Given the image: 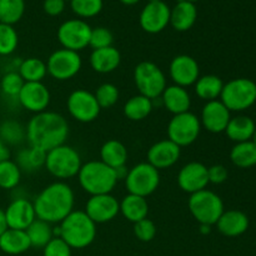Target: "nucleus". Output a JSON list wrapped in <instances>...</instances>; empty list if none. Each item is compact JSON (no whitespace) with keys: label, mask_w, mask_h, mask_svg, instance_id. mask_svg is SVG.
Here are the masks:
<instances>
[{"label":"nucleus","mask_w":256,"mask_h":256,"mask_svg":"<svg viewBox=\"0 0 256 256\" xmlns=\"http://www.w3.org/2000/svg\"><path fill=\"white\" fill-rule=\"evenodd\" d=\"M220 98L229 112L249 109L256 102V84L245 78L234 79L224 85Z\"/></svg>","instance_id":"nucleus-7"},{"label":"nucleus","mask_w":256,"mask_h":256,"mask_svg":"<svg viewBox=\"0 0 256 256\" xmlns=\"http://www.w3.org/2000/svg\"><path fill=\"white\" fill-rule=\"evenodd\" d=\"M200 120L196 115L186 112L182 114L174 115L168 125V136L169 140L178 146H188L198 139L200 134Z\"/></svg>","instance_id":"nucleus-10"},{"label":"nucleus","mask_w":256,"mask_h":256,"mask_svg":"<svg viewBox=\"0 0 256 256\" xmlns=\"http://www.w3.org/2000/svg\"><path fill=\"white\" fill-rule=\"evenodd\" d=\"M102 162L114 169L115 172L124 169L128 160V150L122 142L118 140H109L105 142L100 150Z\"/></svg>","instance_id":"nucleus-27"},{"label":"nucleus","mask_w":256,"mask_h":256,"mask_svg":"<svg viewBox=\"0 0 256 256\" xmlns=\"http://www.w3.org/2000/svg\"><path fill=\"white\" fill-rule=\"evenodd\" d=\"M9 156H10V152L9 149H8L6 144L0 139V162H5V160H9Z\"/></svg>","instance_id":"nucleus-48"},{"label":"nucleus","mask_w":256,"mask_h":256,"mask_svg":"<svg viewBox=\"0 0 256 256\" xmlns=\"http://www.w3.org/2000/svg\"><path fill=\"white\" fill-rule=\"evenodd\" d=\"M185 2H194V4H195V2H199V0H185Z\"/></svg>","instance_id":"nucleus-52"},{"label":"nucleus","mask_w":256,"mask_h":256,"mask_svg":"<svg viewBox=\"0 0 256 256\" xmlns=\"http://www.w3.org/2000/svg\"><path fill=\"white\" fill-rule=\"evenodd\" d=\"M188 205L194 219L206 226L216 224L224 212V204L219 195L206 189L192 194Z\"/></svg>","instance_id":"nucleus-5"},{"label":"nucleus","mask_w":256,"mask_h":256,"mask_svg":"<svg viewBox=\"0 0 256 256\" xmlns=\"http://www.w3.org/2000/svg\"><path fill=\"white\" fill-rule=\"evenodd\" d=\"M222 79L216 75H205V76L199 78L195 82V92L198 96L206 102H212L218 96L222 95Z\"/></svg>","instance_id":"nucleus-30"},{"label":"nucleus","mask_w":256,"mask_h":256,"mask_svg":"<svg viewBox=\"0 0 256 256\" xmlns=\"http://www.w3.org/2000/svg\"><path fill=\"white\" fill-rule=\"evenodd\" d=\"M46 72V64L38 58L25 59L19 68V75L25 82H42Z\"/></svg>","instance_id":"nucleus-34"},{"label":"nucleus","mask_w":256,"mask_h":256,"mask_svg":"<svg viewBox=\"0 0 256 256\" xmlns=\"http://www.w3.org/2000/svg\"><path fill=\"white\" fill-rule=\"evenodd\" d=\"M122 62L119 50L114 46L95 49L90 55V65L92 69L102 74H108L116 69Z\"/></svg>","instance_id":"nucleus-24"},{"label":"nucleus","mask_w":256,"mask_h":256,"mask_svg":"<svg viewBox=\"0 0 256 256\" xmlns=\"http://www.w3.org/2000/svg\"><path fill=\"white\" fill-rule=\"evenodd\" d=\"M198 18V9L194 2L179 0L170 10V24L178 32H186L192 29Z\"/></svg>","instance_id":"nucleus-23"},{"label":"nucleus","mask_w":256,"mask_h":256,"mask_svg":"<svg viewBox=\"0 0 256 256\" xmlns=\"http://www.w3.org/2000/svg\"><path fill=\"white\" fill-rule=\"evenodd\" d=\"M25 232L29 238L32 246L42 248V249L54 238V230L52 229L49 222L38 219V218L30 224V226L25 230Z\"/></svg>","instance_id":"nucleus-31"},{"label":"nucleus","mask_w":256,"mask_h":256,"mask_svg":"<svg viewBox=\"0 0 256 256\" xmlns=\"http://www.w3.org/2000/svg\"><path fill=\"white\" fill-rule=\"evenodd\" d=\"M119 2H122V4H125V5H135V4H138L140 0H119Z\"/></svg>","instance_id":"nucleus-50"},{"label":"nucleus","mask_w":256,"mask_h":256,"mask_svg":"<svg viewBox=\"0 0 256 256\" xmlns=\"http://www.w3.org/2000/svg\"><path fill=\"white\" fill-rule=\"evenodd\" d=\"M8 229H9V228H8L6 218H5V212L2 209H0V236H2V235L4 234Z\"/></svg>","instance_id":"nucleus-49"},{"label":"nucleus","mask_w":256,"mask_h":256,"mask_svg":"<svg viewBox=\"0 0 256 256\" xmlns=\"http://www.w3.org/2000/svg\"><path fill=\"white\" fill-rule=\"evenodd\" d=\"M199 64L189 55H179L170 64V76L178 86H189L199 79Z\"/></svg>","instance_id":"nucleus-18"},{"label":"nucleus","mask_w":256,"mask_h":256,"mask_svg":"<svg viewBox=\"0 0 256 256\" xmlns=\"http://www.w3.org/2000/svg\"><path fill=\"white\" fill-rule=\"evenodd\" d=\"M94 96L102 109H108V108H112L118 102V99H119V90H118L115 85L110 84V82H105V84L100 85L98 88Z\"/></svg>","instance_id":"nucleus-40"},{"label":"nucleus","mask_w":256,"mask_h":256,"mask_svg":"<svg viewBox=\"0 0 256 256\" xmlns=\"http://www.w3.org/2000/svg\"><path fill=\"white\" fill-rule=\"evenodd\" d=\"M252 142H254V144H256V129H255V132H254V134H252Z\"/></svg>","instance_id":"nucleus-51"},{"label":"nucleus","mask_w":256,"mask_h":256,"mask_svg":"<svg viewBox=\"0 0 256 256\" xmlns=\"http://www.w3.org/2000/svg\"><path fill=\"white\" fill-rule=\"evenodd\" d=\"M22 129L18 122H6L0 126V139L6 144H16L22 139Z\"/></svg>","instance_id":"nucleus-43"},{"label":"nucleus","mask_w":256,"mask_h":256,"mask_svg":"<svg viewBox=\"0 0 256 256\" xmlns=\"http://www.w3.org/2000/svg\"><path fill=\"white\" fill-rule=\"evenodd\" d=\"M230 159L234 165L242 169L254 166L256 165V144L252 140L238 142L230 152Z\"/></svg>","instance_id":"nucleus-32"},{"label":"nucleus","mask_w":256,"mask_h":256,"mask_svg":"<svg viewBox=\"0 0 256 256\" xmlns=\"http://www.w3.org/2000/svg\"><path fill=\"white\" fill-rule=\"evenodd\" d=\"M134 80L140 95L152 100L160 96L166 88L164 72L152 62H142L136 65L134 70Z\"/></svg>","instance_id":"nucleus-8"},{"label":"nucleus","mask_w":256,"mask_h":256,"mask_svg":"<svg viewBox=\"0 0 256 256\" xmlns=\"http://www.w3.org/2000/svg\"><path fill=\"white\" fill-rule=\"evenodd\" d=\"M92 28L84 20L72 19L62 22L58 29V39L64 49L79 52L89 45Z\"/></svg>","instance_id":"nucleus-11"},{"label":"nucleus","mask_w":256,"mask_h":256,"mask_svg":"<svg viewBox=\"0 0 256 256\" xmlns=\"http://www.w3.org/2000/svg\"><path fill=\"white\" fill-rule=\"evenodd\" d=\"M68 110L78 122H90L99 116L102 108L98 104L94 94L80 89L72 92L68 98Z\"/></svg>","instance_id":"nucleus-13"},{"label":"nucleus","mask_w":256,"mask_h":256,"mask_svg":"<svg viewBox=\"0 0 256 256\" xmlns=\"http://www.w3.org/2000/svg\"><path fill=\"white\" fill-rule=\"evenodd\" d=\"M18 46V34L12 25L0 22V55H10Z\"/></svg>","instance_id":"nucleus-38"},{"label":"nucleus","mask_w":256,"mask_h":256,"mask_svg":"<svg viewBox=\"0 0 256 256\" xmlns=\"http://www.w3.org/2000/svg\"><path fill=\"white\" fill-rule=\"evenodd\" d=\"M179 158L180 146L169 139L158 142L148 152V162L158 170L172 166Z\"/></svg>","instance_id":"nucleus-20"},{"label":"nucleus","mask_w":256,"mask_h":256,"mask_svg":"<svg viewBox=\"0 0 256 256\" xmlns=\"http://www.w3.org/2000/svg\"><path fill=\"white\" fill-rule=\"evenodd\" d=\"M120 212L129 222H135L145 219L149 212V205L145 198L129 194L120 202Z\"/></svg>","instance_id":"nucleus-28"},{"label":"nucleus","mask_w":256,"mask_h":256,"mask_svg":"<svg viewBox=\"0 0 256 256\" xmlns=\"http://www.w3.org/2000/svg\"><path fill=\"white\" fill-rule=\"evenodd\" d=\"M44 12L50 16H58L65 9V0H44Z\"/></svg>","instance_id":"nucleus-47"},{"label":"nucleus","mask_w":256,"mask_h":256,"mask_svg":"<svg viewBox=\"0 0 256 256\" xmlns=\"http://www.w3.org/2000/svg\"><path fill=\"white\" fill-rule=\"evenodd\" d=\"M32 248L25 230L8 229L0 236V250L5 254L19 255Z\"/></svg>","instance_id":"nucleus-26"},{"label":"nucleus","mask_w":256,"mask_h":256,"mask_svg":"<svg viewBox=\"0 0 256 256\" xmlns=\"http://www.w3.org/2000/svg\"><path fill=\"white\" fill-rule=\"evenodd\" d=\"M112 42H114V36H112V32L109 29H106V28L100 26L92 29L89 45L92 48H94V50L112 46Z\"/></svg>","instance_id":"nucleus-41"},{"label":"nucleus","mask_w":256,"mask_h":256,"mask_svg":"<svg viewBox=\"0 0 256 256\" xmlns=\"http://www.w3.org/2000/svg\"><path fill=\"white\" fill-rule=\"evenodd\" d=\"M18 99L25 109L39 114L45 112L49 105L50 92L42 82H24Z\"/></svg>","instance_id":"nucleus-16"},{"label":"nucleus","mask_w":256,"mask_h":256,"mask_svg":"<svg viewBox=\"0 0 256 256\" xmlns=\"http://www.w3.org/2000/svg\"><path fill=\"white\" fill-rule=\"evenodd\" d=\"M162 2V0H148V2Z\"/></svg>","instance_id":"nucleus-53"},{"label":"nucleus","mask_w":256,"mask_h":256,"mask_svg":"<svg viewBox=\"0 0 256 256\" xmlns=\"http://www.w3.org/2000/svg\"><path fill=\"white\" fill-rule=\"evenodd\" d=\"M36 218L49 222H62L74 208V192L64 182H54L45 188L34 202Z\"/></svg>","instance_id":"nucleus-2"},{"label":"nucleus","mask_w":256,"mask_h":256,"mask_svg":"<svg viewBox=\"0 0 256 256\" xmlns=\"http://www.w3.org/2000/svg\"><path fill=\"white\" fill-rule=\"evenodd\" d=\"M120 212V204L112 195H92L86 202L85 212L95 224H102L114 219Z\"/></svg>","instance_id":"nucleus-15"},{"label":"nucleus","mask_w":256,"mask_h":256,"mask_svg":"<svg viewBox=\"0 0 256 256\" xmlns=\"http://www.w3.org/2000/svg\"><path fill=\"white\" fill-rule=\"evenodd\" d=\"M255 129V122L249 116H236L230 119L225 132L232 142H242L252 139Z\"/></svg>","instance_id":"nucleus-29"},{"label":"nucleus","mask_w":256,"mask_h":256,"mask_svg":"<svg viewBox=\"0 0 256 256\" xmlns=\"http://www.w3.org/2000/svg\"><path fill=\"white\" fill-rule=\"evenodd\" d=\"M22 172L16 162L5 160L0 162V188L2 189H14L20 182Z\"/></svg>","instance_id":"nucleus-37"},{"label":"nucleus","mask_w":256,"mask_h":256,"mask_svg":"<svg viewBox=\"0 0 256 256\" xmlns=\"http://www.w3.org/2000/svg\"><path fill=\"white\" fill-rule=\"evenodd\" d=\"M45 166L48 172L59 179H69L75 176L82 168L80 155L74 148L60 145L46 152Z\"/></svg>","instance_id":"nucleus-6"},{"label":"nucleus","mask_w":256,"mask_h":256,"mask_svg":"<svg viewBox=\"0 0 256 256\" xmlns=\"http://www.w3.org/2000/svg\"><path fill=\"white\" fill-rule=\"evenodd\" d=\"M178 182L184 192L190 194L204 190L209 184L208 168L202 162H189L180 170L178 175Z\"/></svg>","instance_id":"nucleus-17"},{"label":"nucleus","mask_w":256,"mask_h":256,"mask_svg":"<svg viewBox=\"0 0 256 256\" xmlns=\"http://www.w3.org/2000/svg\"><path fill=\"white\" fill-rule=\"evenodd\" d=\"M54 232L59 234L72 249H84L94 242L96 226L85 212H72Z\"/></svg>","instance_id":"nucleus-3"},{"label":"nucleus","mask_w":256,"mask_h":256,"mask_svg":"<svg viewBox=\"0 0 256 256\" xmlns=\"http://www.w3.org/2000/svg\"><path fill=\"white\" fill-rule=\"evenodd\" d=\"M72 12L82 18L96 16L102 9V0H70Z\"/></svg>","instance_id":"nucleus-39"},{"label":"nucleus","mask_w":256,"mask_h":256,"mask_svg":"<svg viewBox=\"0 0 256 256\" xmlns=\"http://www.w3.org/2000/svg\"><path fill=\"white\" fill-rule=\"evenodd\" d=\"M65 2H66V0H65Z\"/></svg>","instance_id":"nucleus-54"},{"label":"nucleus","mask_w":256,"mask_h":256,"mask_svg":"<svg viewBox=\"0 0 256 256\" xmlns=\"http://www.w3.org/2000/svg\"><path fill=\"white\" fill-rule=\"evenodd\" d=\"M24 82L19 72H8L2 79V89L8 96H18Z\"/></svg>","instance_id":"nucleus-42"},{"label":"nucleus","mask_w":256,"mask_h":256,"mask_svg":"<svg viewBox=\"0 0 256 256\" xmlns=\"http://www.w3.org/2000/svg\"><path fill=\"white\" fill-rule=\"evenodd\" d=\"M134 234L140 242H152L156 235V226L152 220L148 218L140 220V222H135L134 224Z\"/></svg>","instance_id":"nucleus-44"},{"label":"nucleus","mask_w":256,"mask_h":256,"mask_svg":"<svg viewBox=\"0 0 256 256\" xmlns=\"http://www.w3.org/2000/svg\"><path fill=\"white\" fill-rule=\"evenodd\" d=\"M24 12V0H0V22L2 24H15L22 19Z\"/></svg>","instance_id":"nucleus-35"},{"label":"nucleus","mask_w":256,"mask_h":256,"mask_svg":"<svg viewBox=\"0 0 256 256\" xmlns=\"http://www.w3.org/2000/svg\"><path fill=\"white\" fill-rule=\"evenodd\" d=\"M80 69H82V58L72 50H56L48 59V72L56 80L72 79L79 72Z\"/></svg>","instance_id":"nucleus-12"},{"label":"nucleus","mask_w":256,"mask_h":256,"mask_svg":"<svg viewBox=\"0 0 256 256\" xmlns=\"http://www.w3.org/2000/svg\"><path fill=\"white\" fill-rule=\"evenodd\" d=\"M44 256H72V248L62 238H52L44 248Z\"/></svg>","instance_id":"nucleus-45"},{"label":"nucleus","mask_w":256,"mask_h":256,"mask_svg":"<svg viewBox=\"0 0 256 256\" xmlns=\"http://www.w3.org/2000/svg\"><path fill=\"white\" fill-rule=\"evenodd\" d=\"M162 95L165 108L174 115L189 112L192 99H190L189 92L184 88L178 86V85L168 86L165 88Z\"/></svg>","instance_id":"nucleus-25"},{"label":"nucleus","mask_w":256,"mask_h":256,"mask_svg":"<svg viewBox=\"0 0 256 256\" xmlns=\"http://www.w3.org/2000/svg\"><path fill=\"white\" fill-rule=\"evenodd\" d=\"M78 176L82 189L92 196L110 194L119 179L116 172L102 162H89L82 165Z\"/></svg>","instance_id":"nucleus-4"},{"label":"nucleus","mask_w":256,"mask_h":256,"mask_svg":"<svg viewBox=\"0 0 256 256\" xmlns=\"http://www.w3.org/2000/svg\"><path fill=\"white\" fill-rule=\"evenodd\" d=\"M152 99L144 95H136V96L130 98L126 102L124 106V114L128 119L132 122H140V120H144L152 112Z\"/></svg>","instance_id":"nucleus-33"},{"label":"nucleus","mask_w":256,"mask_h":256,"mask_svg":"<svg viewBox=\"0 0 256 256\" xmlns=\"http://www.w3.org/2000/svg\"><path fill=\"white\" fill-rule=\"evenodd\" d=\"M4 212L9 229L26 230L36 219L34 205L26 199H15Z\"/></svg>","instance_id":"nucleus-19"},{"label":"nucleus","mask_w":256,"mask_h":256,"mask_svg":"<svg viewBox=\"0 0 256 256\" xmlns=\"http://www.w3.org/2000/svg\"><path fill=\"white\" fill-rule=\"evenodd\" d=\"M45 158H46V152L42 150L36 149V148L30 146L29 149H24L19 152L18 155V166L20 169L29 170H36L45 165Z\"/></svg>","instance_id":"nucleus-36"},{"label":"nucleus","mask_w":256,"mask_h":256,"mask_svg":"<svg viewBox=\"0 0 256 256\" xmlns=\"http://www.w3.org/2000/svg\"><path fill=\"white\" fill-rule=\"evenodd\" d=\"M218 229L225 236H239L244 234L249 228V219L246 215L239 210L224 212L216 222Z\"/></svg>","instance_id":"nucleus-22"},{"label":"nucleus","mask_w":256,"mask_h":256,"mask_svg":"<svg viewBox=\"0 0 256 256\" xmlns=\"http://www.w3.org/2000/svg\"><path fill=\"white\" fill-rule=\"evenodd\" d=\"M26 132L30 146L48 152L64 145L69 126L64 116L58 112H42L30 120Z\"/></svg>","instance_id":"nucleus-1"},{"label":"nucleus","mask_w":256,"mask_h":256,"mask_svg":"<svg viewBox=\"0 0 256 256\" xmlns=\"http://www.w3.org/2000/svg\"><path fill=\"white\" fill-rule=\"evenodd\" d=\"M228 170L224 165H212L208 168V176H209V182L212 184H222L228 179Z\"/></svg>","instance_id":"nucleus-46"},{"label":"nucleus","mask_w":256,"mask_h":256,"mask_svg":"<svg viewBox=\"0 0 256 256\" xmlns=\"http://www.w3.org/2000/svg\"><path fill=\"white\" fill-rule=\"evenodd\" d=\"M230 112L222 102L212 100L208 102L202 112V122L205 129L210 132H225L230 122Z\"/></svg>","instance_id":"nucleus-21"},{"label":"nucleus","mask_w":256,"mask_h":256,"mask_svg":"<svg viewBox=\"0 0 256 256\" xmlns=\"http://www.w3.org/2000/svg\"><path fill=\"white\" fill-rule=\"evenodd\" d=\"M170 24V8L164 2H148L140 14L142 30L150 34L162 32Z\"/></svg>","instance_id":"nucleus-14"},{"label":"nucleus","mask_w":256,"mask_h":256,"mask_svg":"<svg viewBox=\"0 0 256 256\" xmlns=\"http://www.w3.org/2000/svg\"><path fill=\"white\" fill-rule=\"evenodd\" d=\"M160 184L159 170L149 162L138 164L128 172L125 185L129 194L146 198L158 189Z\"/></svg>","instance_id":"nucleus-9"}]
</instances>
